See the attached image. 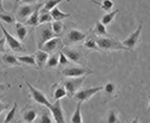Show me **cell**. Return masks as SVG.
Returning <instances> with one entry per match:
<instances>
[{"label":"cell","instance_id":"obj_1","mask_svg":"<svg viewBox=\"0 0 150 123\" xmlns=\"http://www.w3.org/2000/svg\"><path fill=\"white\" fill-rule=\"evenodd\" d=\"M96 43H97L99 51L104 53H110L113 51H117V50H126V51H129L126 47L123 46L122 43L120 42L117 37L112 35L98 37L96 39Z\"/></svg>","mask_w":150,"mask_h":123},{"label":"cell","instance_id":"obj_2","mask_svg":"<svg viewBox=\"0 0 150 123\" xmlns=\"http://www.w3.org/2000/svg\"><path fill=\"white\" fill-rule=\"evenodd\" d=\"M61 52L63 53L67 59L72 63H75L80 66H85V62L87 60V55L84 54L80 49L72 48L69 46H64L61 49Z\"/></svg>","mask_w":150,"mask_h":123},{"label":"cell","instance_id":"obj_3","mask_svg":"<svg viewBox=\"0 0 150 123\" xmlns=\"http://www.w3.org/2000/svg\"><path fill=\"white\" fill-rule=\"evenodd\" d=\"M50 23L40 24L39 26L36 27V40H37L38 49H40L41 46H42L46 41L50 40L51 38L58 37V36H56L53 33Z\"/></svg>","mask_w":150,"mask_h":123},{"label":"cell","instance_id":"obj_4","mask_svg":"<svg viewBox=\"0 0 150 123\" xmlns=\"http://www.w3.org/2000/svg\"><path fill=\"white\" fill-rule=\"evenodd\" d=\"M93 71L91 69L87 68L85 66H80V65H69L66 66L62 70V76L66 78H76V77H81L92 74Z\"/></svg>","mask_w":150,"mask_h":123},{"label":"cell","instance_id":"obj_5","mask_svg":"<svg viewBox=\"0 0 150 123\" xmlns=\"http://www.w3.org/2000/svg\"><path fill=\"white\" fill-rule=\"evenodd\" d=\"M0 28L2 30V33H3V37L5 38L6 43L8 44V46L10 47V49L13 52L15 53H25L26 52V48L24 47V45L22 44L21 41H19L17 38H15L13 35H11L10 33L8 32L5 27L2 25V22L0 21Z\"/></svg>","mask_w":150,"mask_h":123},{"label":"cell","instance_id":"obj_6","mask_svg":"<svg viewBox=\"0 0 150 123\" xmlns=\"http://www.w3.org/2000/svg\"><path fill=\"white\" fill-rule=\"evenodd\" d=\"M87 75L81 76V77H76V78H69L66 79L62 82L65 90H66V94L69 98H73V95L77 91L79 90L82 85H83V82L85 81Z\"/></svg>","mask_w":150,"mask_h":123},{"label":"cell","instance_id":"obj_7","mask_svg":"<svg viewBox=\"0 0 150 123\" xmlns=\"http://www.w3.org/2000/svg\"><path fill=\"white\" fill-rule=\"evenodd\" d=\"M86 36L87 33L85 32H82V31L78 29H70L64 35L62 42H63L64 46H71V45L83 41L86 38Z\"/></svg>","mask_w":150,"mask_h":123},{"label":"cell","instance_id":"obj_8","mask_svg":"<svg viewBox=\"0 0 150 123\" xmlns=\"http://www.w3.org/2000/svg\"><path fill=\"white\" fill-rule=\"evenodd\" d=\"M142 29H143V22L140 21L138 27L136 28V30H135L133 33H131L127 38H125V39L121 42L123 46L126 47L129 51H133L134 48L137 46V44H138V42H139L140 36H141V33H142Z\"/></svg>","mask_w":150,"mask_h":123},{"label":"cell","instance_id":"obj_9","mask_svg":"<svg viewBox=\"0 0 150 123\" xmlns=\"http://www.w3.org/2000/svg\"><path fill=\"white\" fill-rule=\"evenodd\" d=\"M103 89V86H95V87H89V88H80L76 93L73 95V98L78 103H83L90 99L91 97L99 91Z\"/></svg>","mask_w":150,"mask_h":123},{"label":"cell","instance_id":"obj_10","mask_svg":"<svg viewBox=\"0 0 150 123\" xmlns=\"http://www.w3.org/2000/svg\"><path fill=\"white\" fill-rule=\"evenodd\" d=\"M64 47V44L62 42V39L60 37H54L50 40L46 41L44 44L41 46L40 50L48 53V54H53L61 51V49Z\"/></svg>","mask_w":150,"mask_h":123},{"label":"cell","instance_id":"obj_11","mask_svg":"<svg viewBox=\"0 0 150 123\" xmlns=\"http://www.w3.org/2000/svg\"><path fill=\"white\" fill-rule=\"evenodd\" d=\"M46 108H48L51 111L54 123H66V120H65V116H64V111L61 106L60 100L54 101V103H52V104L50 103Z\"/></svg>","mask_w":150,"mask_h":123},{"label":"cell","instance_id":"obj_12","mask_svg":"<svg viewBox=\"0 0 150 123\" xmlns=\"http://www.w3.org/2000/svg\"><path fill=\"white\" fill-rule=\"evenodd\" d=\"M25 84L28 86V89H29V96L31 97V99L33 101H35L36 103H39V104L45 106L47 107L48 105L50 104V102L48 101V99L46 98V96L44 95V93L42 91L38 90L37 88L33 87L28 81L25 82Z\"/></svg>","mask_w":150,"mask_h":123},{"label":"cell","instance_id":"obj_13","mask_svg":"<svg viewBox=\"0 0 150 123\" xmlns=\"http://www.w3.org/2000/svg\"><path fill=\"white\" fill-rule=\"evenodd\" d=\"M20 114L24 123H33L38 117V109L36 106L28 104L21 109Z\"/></svg>","mask_w":150,"mask_h":123},{"label":"cell","instance_id":"obj_14","mask_svg":"<svg viewBox=\"0 0 150 123\" xmlns=\"http://www.w3.org/2000/svg\"><path fill=\"white\" fill-rule=\"evenodd\" d=\"M102 90H104L103 103L114 100L119 95V87H118V85L114 83V82H108L105 86H103Z\"/></svg>","mask_w":150,"mask_h":123},{"label":"cell","instance_id":"obj_15","mask_svg":"<svg viewBox=\"0 0 150 123\" xmlns=\"http://www.w3.org/2000/svg\"><path fill=\"white\" fill-rule=\"evenodd\" d=\"M35 6L36 5H33V4H22V5L19 6L17 11H16L15 16V18H17L18 22H25L29 16L32 14V12L34 11Z\"/></svg>","mask_w":150,"mask_h":123},{"label":"cell","instance_id":"obj_16","mask_svg":"<svg viewBox=\"0 0 150 123\" xmlns=\"http://www.w3.org/2000/svg\"><path fill=\"white\" fill-rule=\"evenodd\" d=\"M42 6H43V4H37V5L35 6L34 11L29 16L27 20L24 22L25 25L31 26V27H37V26H39V10Z\"/></svg>","mask_w":150,"mask_h":123},{"label":"cell","instance_id":"obj_17","mask_svg":"<svg viewBox=\"0 0 150 123\" xmlns=\"http://www.w3.org/2000/svg\"><path fill=\"white\" fill-rule=\"evenodd\" d=\"M33 55H34V58H35V62H36V66H37V68H39V69L44 68L49 54L46 53V52H44V51H42V50L38 49Z\"/></svg>","mask_w":150,"mask_h":123},{"label":"cell","instance_id":"obj_18","mask_svg":"<svg viewBox=\"0 0 150 123\" xmlns=\"http://www.w3.org/2000/svg\"><path fill=\"white\" fill-rule=\"evenodd\" d=\"M52 96H53V99H54V101L60 100L61 98L67 96L66 90H65L63 84L62 83H55L54 85L52 86Z\"/></svg>","mask_w":150,"mask_h":123},{"label":"cell","instance_id":"obj_19","mask_svg":"<svg viewBox=\"0 0 150 123\" xmlns=\"http://www.w3.org/2000/svg\"><path fill=\"white\" fill-rule=\"evenodd\" d=\"M15 32H16V36H17L19 41H24L27 37L28 34V28L27 25H25L24 23L21 22H15Z\"/></svg>","mask_w":150,"mask_h":123},{"label":"cell","instance_id":"obj_20","mask_svg":"<svg viewBox=\"0 0 150 123\" xmlns=\"http://www.w3.org/2000/svg\"><path fill=\"white\" fill-rule=\"evenodd\" d=\"M2 62L5 66L13 67V66H20L21 63L18 61L17 57L10 53H5L2 55Z\"/></svg>","mask_w":150,"mask_h":123},{"label":"cell","instance_id":"obj_21","mask_svg":"<svg viewBox=\"0 0 150 123\" xmlns=\"http://www.w3.org/2000/svg\"><path fill=\"white\" fill-rule=\"evenodd\" d=\"M91 32H93L97 37H104V36H108L107 29H106V26L103 25L100 21H96L94 26L90 29Z\"/></svg>","mask_w":150,"mask_h":123},{"label":"cell","instance_id":"obj_22","mask_svg":"<svg viewBox=\"0 0 150 123\" xmlns=\"http://www.w3.org/2000/svg\"><path fill=\"white\" fill-rule=\"evenodd\" d=\"M50 14H51V17L54 21H62L63 19H66V18L70 17V13L62 12L58 6L54 7V8L50 11Z\"/></svg>","mask_w":150,"mask_h":123},{"label":"cell","instance_id":"obj_23","mask_svg":"<svg viewBox=\"0 0 150 123\" xmlns=\"http://www.w3.org/2000/svg\"><path fill=\"white\" fill-rule=\"evenodd\" d=\"M104 123H120L119 113L115 109H110L104 117Z\"/></svg>","mask_w":150,"mask_h":123},{"label":"cell","instance_id":"obj_24","mask_svg":"<svg viewBox=\"0 0 150 123\" xmlns=\"http://www.w3.org/2000/svg\"><path fill=\"white\" fill-rule=\"evenodd\" d=\"M58 63H59V54H58V52L53 53V54H50L48 56L44 68H56V67H58Z\"/></svg>","mask_w":150,"mask_h":123},{"label":"cell","instance_id":"obj_25","mask_svg":"<svg viewBox=\"0 0 150 123\" xmlns=\"http://www.w3.org/2000/svg\"><path fill=\"white\" fill-rule=\"evenodd\" d=\"M52 17L50 11L45 10L44 8L41 7L39 10V25L40 24H45V23H50L52 22Z\"/></svg>","mask_w":150,"mask_h":123},{"label":"cell","instance_id":"obj_26","mask_svg":"<svg viewBox=\"0 0 150 123\" xmlns=\"http://www.w3.org/2000/svg\"><path fill=\"white\" fill-rule=\"evenodd\" d=\"M50 25H51V29L53 33L56 36H58V37L63 33L65 29V25L62 21H53V22L50 23Z\"/></svg>","mask_w":150,"mask_h":123},{"label":"cell","instance_id":"obj_27","mask_svg":"<svg viewBox=\"0 0 150 123\" xmlns=\"http://www.w3.org/2000/svg\"><path fill=\"white\" fill-rule=\"evenodd\" d=\"M17 59L20 63H24L26 65H29V66H31V67H35V68H37L34 55L33 54L32 55H22V56H18Z\"/></svg>","mask_w":150,"mask_h":123},{"label":"cell","instance_id":"obj_28","mask_svg":"<svg viewBox=\"0 0 150 123\" xmlns=\"http://www.w3.org/2000/svg\"><path fill=\"white\" fill-rule=\"evenodd\" d=\"M92 2L95 3L96 5L100 6V8L106 12H110L112 10L113 6H114V2H113L112 0H103L102 2H98V1H95V0H92Z\"/></svg>","mask_w":150,"mask_h":123},{"label":"cell","instance_id":"obj_29","mask_svg":"<svg viewBox=\"0 0 150 123\" xmlns=\"http://www.w3.org/2000/svg\"><path fill=\"white\" fill-rule=\"evenodd\" d=\"M118 12H119V10H118V9H116V10H114V11L107 12V13L104 14V15L102 16V18H101L100 22L102 23L103 25H105V26L109 25V24L112 22V20L114 19L115 15L118 13Z\"/></svg>","mask_w":150,"mask_h":123},{"label":"cell","instance_id":"obj_30","mask_svg":"<svg viewBox=\"0 0 150 123\" xmlns=\"http://www.w3.org/2000/svg\"><path fill=\"white\" fill-rule=\"evenodd\" d=\"M81 105L82 103H77L76 109H75L74 113L71 116V123H83L81 114Z\"/></svg>","mask_w":150,"mask_h":123},{"label":"cell","instance_id":"obj_31","mask_svg":"<svg viewBox=\"0 0 150 123\" xmlns=\"http://www.w3.org/2000/svg\"><path fill=\"white\" fill-rule=\"evenodd\" d=\"M83 45L87 48V49H89V50H96V51H99V48L97 46L96 40L94 39L93 37H91V36H89V37H86L85 39H84Z\"/></svg>","mask_w":150,"mask_h":123},{"label":"cell","instance_id":"obj_32","mask_svg":"<svg viewBox=\"0 0 150 123\" xmlns=\"http://www.w3.org/2000/svg\"><path fill=\"white\" fill-rule=\"evenodd\" d=\"M16 110H17V103L14 102L13 106L10 108L9 112L7 113L5 119H4V123H12L13 122V120L15 119V116H16Z\"/></svg>","mask_w":150,"mask_h":123},{"label":"cell","instance_id":"obj_33","mask_svg":"<svg viewBox=\"0 0 150 123\" xmlns=\"http://www.w3.org/2000/svg\"><path fill=\"white\" fill-rule=\"evenodd\" d=\"M0 21H3V22H5L7 24H13L16 22V18L11 13H6V12L1 13L0 12Z\"/></svg>","mask_w":150,"mask_h":123},{"label":"cell","instance_id":"obj_34","mask_svg":"<svg viewBox=\"0 0 150 123\" xmlns=\"http://www.w3.org/2000/svg\"><path fill=\"white\" fill-rule=\"evenodd\" d=\"M64 0H46V1L43 3V8L47 11H51L54 7H56L58 4L61 3Z\"/></svg>","mask_w":150,"mask_h":123},{"label":"cell","instance_id":"obj_35","mask_svg":"<svg viewBox=\"0 0 150 123\" xmlns=\"http://www.w3.org/2000/svg\"><path fill=\"white\" fill-rule=\"evenodd\" d=\"M39 123H54V120L50 116L48 110H44V111L42 112V114H41V116H40Z\"/></svg>","mask_w":150,"mask_h":123},{"label":"cell","instance_id":"obj_36","mask_svg":"<svg viewBox=\"0 0 150 123\" xmlns=\"http://www.w3.org/2000/svg\"><path fill=\"white\" fill-rule=\"evenodd\" d=\"M58 54H59V63H58V66H67V65L70 64V61L61 51L58 52Z\"/></svg>","mask_w":150,"mask_h":123},{"label":"cell","instance_id":"obj_37","mask_svg":"<svg viewBox=\"0 0 150 123\" xmlns=\"http://www.w3.org/2000/svg\"><path fill=\"white\" fill-rule=\"evenodd\" d=\"M5 43H6L5 38L2 37L1 39H0V53H4V52L6 51V49H5Z\"/></svg>","mask_w":150,"mask_h":123},{"label":"cell","instance_id":"obj_38","mask_svg":"<svg viewBox=\"0 0 150 123\" xmlns=\"http://www.w3.org/2000/svg\"><path fill=\"white\" fill-rule=\"evenodd\" d=\"M8 108H10V105L7 104V103H4V102H1L0 101V115H1V113L4 111V110L8 109Z\"/></svg>","mask_w":150,"mask_h":123},{"label":"cell","instance_id":"obj_39","mask_svg":"<svg viewBox=\"0 0 150 123\" xmlns=\"http://www.w3.org/2000/svg\"><path fill=\"white\" fill-rule=\"evenodd\" d=\"M9 87H10V85L7 83H0V94L3 93L4 91L7 90Z\"/></svg>","mask_w":150,"mask_h":123},{"label":"cell","instance_id":"obj_40","mask_svg":"<svg viewBox=\"0 0 150 123\" xmlns=\"http://www.w3.org/2000/svg\"><path fill=\"white\" fill-rule=\"evenodd\" d=\"M38 0H21V3L22 4H33V5H35V3L37 2Z\"/></svg>","mask_w":150,"mask_h":123},{"label":"cell","instance_id":"obj_41","mask_svg":"<svg viewBox=\"0 0 150 123\" xmlns=\"http://www.w3.org/2000/svg\"><path fill=\"white\" fill-rule=\"evenodd\" d=\"M2 2H3V0H0V12H1V13H4L5 10H4L3 6H2Z\"/></svg>","mask_w":150,"mask_h":123},{"label":"cell","instance_id":"obj_42","mask_svg":"<svg viewBox=\"0 0 150 123\" xmlns=\"http://www.w3.org/2000/svg\"><path fill=\"white\" fill-rule=\"evenodd\" d=\"M130 123H139V118L138 117H135Z\"/></svg>","mask_w":150,"mask_h":123},{"label":"cell","instance_id":"obj_43","mask_svg":"<svg viewBox=\"0 0 150 123\" xmlns=\"http://www.w3.org/2000/svg\"><path fill=\"white\" fill-rule=\"evenodd\" d=\"M14 2H15V3H20V1L21 0H13Z\"/></svg>","mask_w":150,"mask_h":123},{"label":"cell","instance_id":"obj_44","mask_svg":"<svg viewBox=\"0 0 150 123\" xmlns=\"http://www.w3.org/2000/svg\"><path fill=\"white\" fill-rule=\"evenodd\" d=\"M17 123H24V122H23V121H18Z\"/></svg>","mask_w":150,"mask_h":123},{"label":"cell","instance_id":"obj_45","mask_svg":"<svg viewBox=\"0 0 150 123\" xmlns=\"http://www.w3.org/2000/svg\"><path fill=\"white\" fill-rule=\"evenodd\" d=\"M10 1H13V0H10ZM13 2H14V1H13Z\"/></svg>","mask_w":150,"mask_h":123},{"label":"cell","instance_id":"obj_46","mask_svg":"<svg viewBox=\"0 0 150 123\" xmlns=\"http://www.w3.org/2000/svg\"><path fill=\"white\" fill-rule=\"evenodd\" d=\"M67 1H70V0H67Z\"/></svg>","mask_w":150,"mask_h":123},{"label":"cell","instance_id":"obj_47","mask_svg":"<svg viewBox=\"0 0 150 123\" xmlns=\"http://www.w3.org/2000/svg\"><path fill=\"white\" fill-rule=\"evenodd\" d=\"M12 123H13V122H12Z\"/></svg>","mask_w":150,"mask_h":123}]
</instances>
